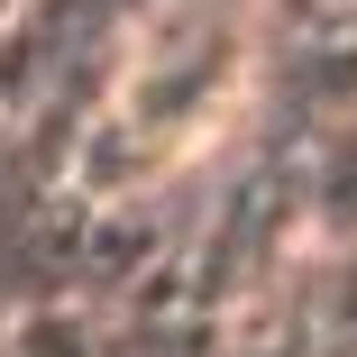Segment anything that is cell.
<instances>
[{
  "label": "cell",
  "instance_id": "obj_2",
  "mask_svg": "<svg viewBox=\"0 0 357 357\" xmlns=\"http://www.w3.org/2000/svg\"><path fill=\"white\" fill-rule=\"evenodd\" d=\"M0 10H19V0H0Z\"/></svg>",
  "mask_w": 357,
  "mask_h": 357
},
{
  "label": "cell",
  "instance_id": "obj_1",
  "mask_svg": "<svg viewBox=\"0 0 357 357\" xmlns=\"http://www.w3.org/2000/svg\"><path fill=\"white\" fill-rule=\"evenodd\" d=\"M238 74H248V37L220 0H174L137 28L119 83H110V110L92 128V183H147L165 174L174 156H192L220 110L238 101Z\"/></svg>",
  "mask_w": 357,
  "mask_h": 357
}]
</instances>
